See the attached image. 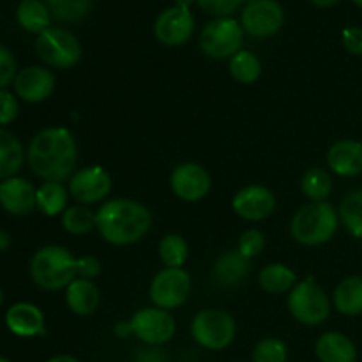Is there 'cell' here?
I'll use <instances>...</instances> for the list:
<instances>
[{
    "mask_svg": "<svg viewBox=\"0 0 362 362\" xmlns=\"http://www.w3.org/2000/svg\"><path fill=\"white\" fill-rule=\"evenodd\" d=\"M16 74V59L11 53V49L0 45V90L9 87L11 83H14Z\"/></svg>",
    "mask_w": 362,
    "mask_h": 362,
    "instance_id": "8d00e7d4",
    "label": "cell"
},
{
    "mask_svg": "<svg viewBox=\"0 0 362 362\" xmlns=\"http://www.w3.org/2000/svg\"><path fill=\"white\" fill-rule=\"evenodd\" d=\"M115 334L119 336V338H126V336L133 334V331H131L129 320H127V322H119V324L115 325Z\"/></svg>",
    "mask_w": 362,
    "mask_h": 362,
    "instance_id": "b9f144b4",
    "label": "cell"
},
{
    "mask_svg": "<svg viewBox=\"0 0 362 362\" xmlns=\"http://www.w3.org/2000/svg\"><path fill=\"white\" fill-rule=\"evenodd\" d=\"M332 304L345 317L362 315V276H349L336 286Z\"/></svg>",
    "mask_w": 362,
    "mask_h": 362,
    "instance_id": "603a6c76",
    "label": "cell"
},
{
    "mask_svg": "<svg viewBox=\"0 0 362 362\" xmlns=\"http://www.w3.org/2000/svg\"><path fill=\"white\" fill-rule=\"evenodd\" d=\"M198 6L209 14H214L218 18H228L235 13L244 2H253V0H197Z\"/></svg>",
    "mask_w": 362,
    "mask_h": 362,
    "instance_id": "d590c367",
    "label": "cell"
},
{
    "mask_svg": "<svg viewBox=\"0 0 362 362\" xmlns=\"http://www.w3.org/2000/svg\"><path fill=\"white\" fill-rule=\"evenodd\" d=\"M0 362H9V361H7L6 357H0Z\"/></svg>",
    "mask_w": 362,
    "mask_h": 362,
    "instance_id": "681fc988",
    "label": "cell"
},
{
    "mask_svg": "<svg viewBox=\"0 0 362 362\" xmlns=\"http://www.w3.org/2000/svg\"><path fill=\"white\" fill-rule=\"evenodd\" d=\"M232 209L239 218L246 221H264L274 212L276 197L269 187L262 184H250L237 191L232 200Z\"/></svg>",
    "mask_w": 362,
    "mask_h": 362,
    "instance_id": "5bb4252c",
    "label": "cell"
},
{
    "mask_svg": "<svg viewBox=\"0 0 362 362\" xmlns=\"http://www.w3.org/2000/svg\"><path fill=\"white\" fill-rule=\"evenodd\" d=\"M18 23L32 34H41L46 28H49V21H52V13H49L48 6L41 2V0H21L16 11Z\"/></svg>",
    "mask_w": 362,
    "mask_h": 362,
    "instance_id": "4316f807",
    "label": "cell"
},
{
    "mask_svg": "<svg viewBox=\"0 0 362 362\" xmlns=\"http://www.w3.org/2000/svg\"><path fill=\"white\" fill-rule=\"evenodd\" d=\"M76 260L67 247L49 244L32 257L30 276L39 288L48 292L66 290L78 278Z\"/></svg>",
    "mask_w": 362,
    "mask_h": 362,
    "instance_id": "277c9868",
    "label": "cell"
},
{
    "mask_svg": "<svg viewBox=\"0 0 362 362\" xmlns=\"http://www.w3.org/2000/svg\"><path fill=\"white\" fill-rule=\"evenodd\" d=\"M152 212L131 198H112L95 211L99 235L113 246L136 244L151 232Z\"/></svg>",
    "mask_w": 362,
    "mask_h": 362,
    "instance_id": "7a4b0ae2",
    "label": "cell"
},
{
    "mask_svg": "<svg viewBox=\"0 0 362 362\" xmlns=\"http://www.w3.org/2000/svg\"><path fill=\"white\" fill-rule=\"evenodd\" d=\"M14 92L25 103H42L55 90V74L41 66H28L18 71L14 78Z\"/></svg>",
    "mask_w": 362,
    "mask_h": 362,
    "instance_id": "2e32d148",
    "label": "cell"
},
{
    "mask_svg": "<svg viewBox=\"0 0 362 362\" xmlns=\"http://www.w3.org/2000/svg\"><path fill=\"white\" fill-rule=\"evenodd\" d=\"M194 0H175L177 7H184V9H189V6L193 4Z\"/></svg>",
    "mask_w": 362,
    "mask_h": 362,
    "instance_id": "bcb514c9",
    "label": "cell"
},
{
    "mask_svg": "<svg viewBox=\"0 0 362 362\" xmlns=\"http://www.w3.org/2000/svg\"><path fill=\"white\" fill-rule=\"evenodd\" d=\"M4 303V292H2V288H0V304Z\"/></svg>",
    "mask_w": 362,
    "mask_h": 362,
    "instance_id": "c3c4849f",
    "label": "cell"
},
{
    "mask_svg": "<svg viewBox=\"0 0 362 362\" xmlns=\"http://www.w3.org/2000/svg\"><path fill=\"white\" fill-rule=\"evenodd\" d=\"M0 184H2V182H0Z\"/></svg>",
    "mask_w": 362,
    "mask_h": 362,
    "instance_id": "f907efd6",
    "label": "cell"
},
{
    "mask_svg": "<svg viewBox=\"0 0 362 362\" xmlns=\"http://www.w3.org/2000/svg\"><path fill=\"white\" fill-rule=\"evenodd\" d=\"M354 4H356V6H359V7H362V0H352Z\"/></svg>",
    "mask_w": 362,
    "mask_h": 362,
    "instance_id": "7dc6e473",
    "label": "cell"
},
{
    "mask_svg": "<svg viewBox=\"0 0 362 362\" xmlns=\"http://www.w3.org/2000/svg\"><path fill=\"white\" fill-rule=\"evenodd\" d=\"M250 258L244 257L239 250L223 253L212 267V279L221 288H233L246 281L250 276Z\"/></svg>",
    "mask_w": 362,
    "mask_h": 362,
    "instance_id": "d6986e66",
    "label": "cell"
},
{
    "mask_svg": "<svg viewBox=\"0 0 362 362\" xmlns=\"http://www.w3.org/2000/svg\"><path fill=\"white\" fill-rule=\"evenodd\" d=\"M285 21V13L276 0H253L247 4L240 16L243 28L258 39L278 34Z\"/></svg>",
    "mask_w": 362,
    "mask_h": 362,
    "instance_id": "7c38bea8",
    "label": "cell"
},
{
    "mask_svg": "<svg viewBox=\"0 0 362 362\" xmlns=\"http://www.w3.org/2000/svg\"><path fill=\"white\" fill-rule=\"evenodd\" d=\"M173 194L182 202H200L212 187L211 173L198 163H182L170 175Z\"/></svg>",
    "mask_w": 362,
    "mask_h": 362,
    "instance_id": "4fadbf2b",
    "label": "cell"
},
{
    "mask_svg": "<svg viewBox=\"0 0 362 362\" xmlns=\"http://www.w3.org/2000/svg\"><path fill=\"white\" fill-rule=\"evenodd\" d=\"M258 283L269 293H286L297 285L296 271L285 264H269L258 274Z\"/></svg>",
    "mask_w": 362,
    "mask_h": 362,
    "instance_id": "d4e9b609",
    "label": "cell"
},
{
    "mask_svg": "<svg viewBox=\"0 0 362 362\" xmlns=\"http://www.w3.org/2000/svg\"><path fill=\"white\" fill-rule=\"evenodd\" d=\"M265 247V235L257 228H250L239 237V246L237 250L246 258H255L264 251Z\"/></svg>",
    "mask_w": 362,
    "mask_h": 362,
    "instance_id": "e575fe53",
    "label": "cell"
},
{
    "mask_svg": "<svg viewBox=\"0 0 362 362\" xmlns=\"http://www.w3.org/2000/svg\"><path fill=\"white\" fill-rule=\"evenodd\" d=\"M134 362H170V357L166 356L165 350L161 346H145V349L138 350Z\"/></svg>",
    "mask_w": 362,
    "mask_h": 362,
    "instance_id": "60d3db41",
    "label": "cell"
},
{
    "mask_svg": "<svg viewBox=\"0 0 362 362\" xmlns=\"http://www.w3.org/2000/svg\"><path fill=\"white\" fill-rule=\"evenodd\" d=\"M230 74L235 81L243 85L255 83V81L260 78L262 74V62L255 53L246 52V49H240L239 53L230 59L228 64Z\"/></svg>",
    "mask_w": 362,
    "mask_h": 362,
    "instance_id": "f546056e",
    "label": "cell"
},
{
    "mask_svg": "<svg viewBox=\"0 0 362 362\" xmlns=\"http://www.w3.org/2000/svg\"><path fill=\"white\" fill-rule=\"evenodd\" d=\"M27 163L32 173L45 182L71 179L78 163V145L73 133L62 126L39 131L28 145Z\"/></svg>",
    "mask_w": 362,
    "mask_h": 362,
    "instance_id": "6da1fadb",
    "label": "cell"
},
{
    "mask_svg": "<svg viewBox=\"0 0 362 362\" xmlns=\"http://www.w3.org/2000/svg\"><path fill=\"white\" fill-rule=\"evenodd\" d=\"M37 209L48 218L64 214L69 202V189H66L62 182H45L41 187H37L35 194Z\"/></svg>",
    "mask_w": 362,
    "mask_h": 362,
    "instance_id": "484cf974",
    "label": "cell"
},
{
    "mask_svg": "<svg viewBox=\"0 0 362 362\" xmlns=\"http://www.w3.org/2000/svg\"><path fill=\"white\" fill-rule=\"evenodd\" d=\"M300 189L310 202H327L332 191V179L327 170L315 166L303 175Z\"/></svg>",
    "mask_w": 362,
    "mask_h": 362,
    "instance_id": "f1b7e54d",
    "label": "cell"
},
{
    "mask_svg": "<svg viewBox=\"0 0 362 362\" xmlns=\"http://www.w3.org/2000/svg\"><path fill=\"white\" fill-rule=\"evenodd\" d=\"M343 46L352 55H362V28L349 27L343 30Z\"/></svg>",
    "mask_w": 362,
    "mask_h": 362,
    "instance_id": "ab89813d",
    "label": "cell"
},
{
    "mask_svg": "<svg viewBox=\"0 0 362 362\" xmlns=\"http://www.w3.org/2000/svg\"><path fill=\"white\" fill-rule=\"evenodd\" d=\"M7 246H9V237H7V233L0 232V250H6Z\"/></svg>",
    "mask_w": 362,
    "mask_h": 362,
    "instance_id": "f6af8a7d",
    "label": "cell"
},
{
    "mask_svg": "<svg viewBox=\"0 0 362 362\" xmlns=\"http://www.w3.org/2000/svg\"><path fill=\"white\" fill-rule=\"evenodd\" d=\"M191 336L202 349L219 352L233 343L237 336L235 318L219 308H205L191 322Z\"/></svg>",
    "mask_w": 362,
    "mask_h": 362,
    "instance_id": "5b68a950",
    "label": "cell"
},
{
    "mask_svg": "<svg viewBox=\"0 0 362 362\" xmlns=\"http://www.w3.org/2000/svg\"><path fill=\"white\" fill-rule=\"evenodd\" d=\"M37 189L21 177H11L0 184V205L13 216H27L37 209Z\"/></svg>",
    "mask_w": 362,
    "mask_h": 362,
    "instance_id": "e0dca14e",
    "label": "cell"
},
{
    "mask_svg": "<svg viewBox=\"0 0 362 362\" xmlns=\"http://www.w3.org/2000/svg\"><path fill=\"white\" fill-rule=\"evenodd\" d=\"M76 272L78 278L94 279L101 274V262L92 255H85L76 260Z\"/></svg>",
    "mask_w": 362,
    "mask_h": 362,
    "instance_id": "f35d334b",
    "label": "cell"
},
{
    "mask_svg": "<svg viewBox=\"0 0 362 362\" xmlns=\"http://www.w3.org/2000/svg\"><path fill=\"white\" fill-rule=\"evenodd\" d=\"M46 362H80V361H78L74 356H69V354H60V356L52 357V359H48Z\"/></svg>",
    "mask_w": 362,
    "mask_h": 362,
    "instance_id": "7bdbcfd3",
    "label": "cell"
},
{
    "mask_svg": "<svg viewBox=\"0 0 362 362\" xmlns=\"http://www.w3.org/2000/svg\"><path fill=\"white\" fill-rule=\"evenodd\" d=\"M286 306H288L290 315L299 324L310 325V327L324 324L331 315V300L325 290L313 278L297 281V285L288 292Z\"/></svg>",
    "mask_w": 362,
    "mask_h": 362,
    "instance_id": "8992f818",
    "label": "cell"
},
{
    "mask_svg": "<svg viewBox=\"0 0 362 362\" xmlns=\"http://www.w3.org/2000/svg\"><path fill=\"white\" fill-rule=\"evenodd\" d=\"M101 300L98 285L92 279L76 278L66 288V304L71 310V313L78 317H88L95 313Z\"/></svg>",
    "mask_w": 362,
    "mask_h": 362,
    "instance_id": "7402d4cb",
    "label": "cell"
},
{
    "mask_svg": "<svg viewBox=\"0 0 362 362\" xmlns=\"http://www.w3.org/2000/svg\"><path fill=\"white\" fill-rule=\"evenodd\" d=\"M18 113H20L18 98L7 88H2L0 90V126H7V124L14 122Z\"/></svg>",
    "mask_w": 362,
    "mask_h": 362,
    "instance_id": "74e56055",
    "label": "cell"
},
{
    "mask_svg": "<svg viewBox=\"0 0 362 362\" xmlns=\"http://www.w3.org/2000/svg\"><path fill=\"white\" fill-rule=\"evenodd\" d=\"M112 175L108 170L99 165L76 170L69 179L71 198H74L80 205H94L105 202L112 193Z\"/></svg>",
    "mask_w": 362,
    "mask_h": 362,
    "instance_id": "8fae6325",
    "label": "cell"
},
{
    "mask_svg": "<svg viewBox=\"0 0 362 362\" xmlns=\"http://www.w3.org/2000/svg\"><path fill=\"white\" fill-rule=\"evenodd\" d=\"M194 32V18L189 9L170 7L158 16L154 23V34L165 46H182Z\"/></svg>",
    "mask_w": 362,
    "mask_h": 362,
    "instance_id": "9a60e30c",
    "label": "cell"
},
{
    "mask_svg": "<svg viewBox=\"0 0 362 362\" xmlns=\"http://www.w3.org/2000/svg\"><path fill=\"white\" fill-rule=\"evenodd\" d=\"M244 28L233 18H218L205 25L200 32V49L216 60L232 59L243 49Z\"/></svg>",
    "mask_w": 362,
    "mask_h": 362,
    "instance_id": "52a82bcc",
    "label": "cell"
},
{
    "mask_svg": "<svg viewBox=\"0 0 362 362\" xmlns=\"http://www.w3.org/2000/svg\"><path fill=\"white\" fill-rule=\"evenodd\" d=\"M288 349L279 338H265L255 346L253 362H286Z\"/></svg>",
    "mask_w": 362,
    "mask_h": 362,
    "instance_id": "836d02e7",
    "label": "cell"
},
{
    "mask_svg": "<svg viewBox=\"0 0 362 362\" xmlns=\"http://www.w3.org/2000/svg\"><path fill=\"white\" fill-rule=\"evenodd\" d=\"M338 225V211L329 202H310L293 214L290 235L303 246H322L336 235Z\"/></svg>",
    "mask_w": 362,
    "mask_h": 362,
    "instance_id": "3957f363",
    "label": "cell"
},
{
    "mask_svg": "<svg viewBox=\"0 0 362 362\" xmlns=\"http://www.w3.org/2000/svg\"><path fill=\"white\" fill-rule=\"evenodd\" d=\"M191 290H193V281L186 269L165 267L152 278L148 297L156 308L172 311L189 299Z\"/></svg>",
    "mask_w": 362,
    "mask_h": 362,
    "instance_id": "9c48e42d",
    "label": "cell"
},
{
    "mask_svg": "<svg viewBox=\"0 0 362 362\" xmlns=\"http://www.w3.org/2000/svg\"><path fill=\"white\" fill-rule=\"evenodd\" d=\"M25 151L21 141L9 133L7 129L0 127V179H11L20 172L25 163Z\"/></svg>",
    "mask_w": 362,
    "mask_h": 362,
    "instance_id": "cb8c5ba5",
    "label": "cell"
},
{
    "mask_svg": "<svg viewBox=\"0 0 362 362\" xmlns=\"http://www.w3.org/2000/svg\"><path fill=\"white\" fill-rule=\"evenodd\" d=\"M158 253L165 267H184L189 257V246H187L186 239L177 233H168L161 239L158 246Z\"/></svg>",
    "mask_w": 362,
    "mask_h": 362,
    "instance_id": "1f68e13d",
    "label": "cell"
},
{
    "mask_svg": "<svg viewBox=\"0 0 362 362\" xmlns=\"http://www.w3.org/2000/svg\"><path fill=\"white\" fill-rule=\"evenodd\" d=\"M94 0H46L52 16L59 21L83 20L92 9Z\"/></svg>",
    "mask_w": 362,
    "mask_h": 362,
    "instance_id": "d6a6232c",
    "label": "cell"
},
{
    "mask_svg": "<svg viewBox=\"0 0 362 362\" xmlns=\"http://www.w3.org/2000/svg\"><path fill=\"white\" fill-rule=\"evenodd\" d=\"M62 228L71 235H85L95 228V211L88 205H71L62 214Z\"/></svg>",
    "mask_w": 362,
    "mask_h": 362,
    "instance_id": "4dcf8cb0",
    "label": "cell"
},
{
    "mask_svg": "<svg viewBox=\"0 0 362 362\" xmlns=\"http://www.w3.org/2000/svg\"><path fill=\"white\" fill-rule=\"evenodd\" d=\"M6 325L14 336L20 338H34L42 336L45 329V315L35 304L16 303L7 310Z\"/></svg>",
    "mask_w": 362,
    "mask_h": 362,
    "instance_id": "ac0fdd59",
    "label": "cell"
},
{
    "mask_svg": "<svg viewBox=\"0 0 362 362\" xmlns=\"http://www.w3.org/2000/svg\"><path fill=\"white\" fill-rule=\"evenodd\" d=\"M35 52L42 62L57 69H71L81 60V45L66 28L49 27L35 39Z\"/></svg>",
    "mask_w": 362,
    "mask_h": 362,
    "instance_id": "ba28073f",
    "label": "cell"
},
{
    "mask_svg": "<svg viewBox=\"0 0 362 362\" xmlns=\"http://www.w3.org/2000/svg\"><path fill=\"white\" fill-rule=\"evenodd\" d=\"M311 2L318 7H331L334 6V4H338L339 0H311Z\"/></svg>",
    "mask_w": 362,
    "mask_h": 362,
    "instance_id": "ee69618b",
    "label": "cell"
},
{
    "mask_svg": "<svg viewBox=\"0 0 362 362\" xmlns=\"http://www.w3.org/2000/svg\"><path fill=\"white\" fill-rule=\"evenodd\" d=\"M315 354L320 362H356L357 349L352 339L341 332H324L315 343Z\"/></svg>",
    "mask_w": 362,
    "mask_h": 362,
    "instance_id": "44dd1931",
    "label": "cell"
},
{
    "mask_svg": "<svg viewBox=\"0 0 362 362\" xmlns=\"http://www.w3.org/2000/svg\"><path fill=\"white\" fill-rule=\"evenodd\" d=\"M338 216L346 232L362 240V191H352L343 198Z\"/></svg>",
    "mask_w": 362,
    "mask_h": 362,
    "instance_id": "83f0119b",
    "label": "cell"
},
{
    "mask_svg": "<svg viewBox=\"0 0 362 362\" xmlns=\"http://www.w3.org/2000/svg\"><path fill=\"white\" fill-rule=\"evenodd\" d=\"M133 336L148 346H163L175 336L177 325L172 313L161 308H141L129 320Z\"/></svg>",
    "mask_w": 362,
    "mask_h": 362,
    "instance_id": "30bf717a",
    "label": "cell"
},
{
    "mask_svg": "<svg viewBox=\"0 0 362 362\" xmlns=\"http://www.w3.org/2000/svg\"><path fill=\"white\" fill-rule=\"evenodd\" d=\"M327 165L336 175L356 177L362 173V144L357 140H339L327 152Z\"/></svg>",
    "mask_w": 362,
    "mask_h": 362,
    "instance_id": "ffe728a7",
    "label": "cell"
}]
</instances>
